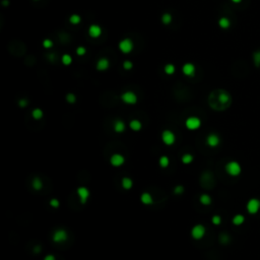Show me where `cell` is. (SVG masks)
<instances>
[{
    "label": "cell",
    "mask_w": 260,
    "mask_h": 260,
    "mask_svg": "<svg viewBox=\"0 0 260 260\" xmlns=\"http://www.w3.org/2000/svg\"><path fill=\"white\" fill-rule=\"evenodd\" d=\"M232 102L230 94L225 90H218L209 96L210 107L218 111H223L229 107Z\"/></svg>",
    "instance_id": "6da1fadb"
},
{
    "label": "cell",
    "mask_w": 260,
    "mask_h": 260,
    "mask_svg": "<svg viewBox=\"0 0 260 260\" xmlns=\"http://www.w3.org/2000/svg\"><path fill=\"white\" fill-rule=\"evenodd\" d=\"M225 171L230 177H238L242 173V167L237 161H231L225 166Z\"/></svg>",
    "instance_id": "7a4b0ae2"
},
{
    "label": "cell",
    "mask_w": 260,
    "mask_h": 260,
    "mask_svg": "<svg viewBox=\"0 0 260 260\" xmlns=\"http://www.w3.org/2000/svg\"><path fill=\"white\" fill-rule=\"evenodd\" d=\"M246 210L249 214H257L260 211V199L256 197L249 199L246 203Z\"/></svg>",
    "instance_id": "3957f363"
},
{
    "label": "cell",
    "mask_w": 260,
    "mask_h": 260,
    "mask_svg": "<svg viewBox=\"0 0 260 260\" xmlns=\"http://www.w3.org/2000/svg\"><path fill=\"white\" fill-rule=\"evenodd\" d=\"M118 48L120 50V52H122L123 54H129V53L132 52L133 49H134L133 41L129 38L123 39L119 42Z\"/></svg>",
    "instance_id": "277c9868"
},
{
    "label": "cell",
    "mask_w": 260,
    "mask_h": 260,
    "mask_svg": "<svg viewBox=\"0 0 260 260\" xmlns=\"http://www.w3.org/2000/svg\"><path fill=\"white\" fill-rule=\"evenodd\" d=\"M205 234H206V228L201 224L195 225L191 229V237L196 241H199L202 238H204Z\"/></svg>",
    "instance_id": "5b68a950"
},
{
    "label": "cell",
    "mask_w": 260,
    "mask_h": 260,
    "mask_svg": "<svg viewBox=\"0 0 260 260\" xmlns=\"http://www.w3.org/2000/svg\"><path fill=\"white\" fill-rule=\"evenodd\" d=\"M200 126H201V120L196 116H190L185 121V127L190 131L199 129Z\"/></svg>",
    "instance_id": "8992f818"
},
{
    "label": "cell",
    "mask_w": 260,
    "mask_h": 260,
    "mask_svg": "<svg viewBox=\"0 0 260 260\" xmlns=\"http://www.w3.org/2000/svg\"><path fill=\"white\" fill-rule=\"evenodd\" d=\"M52 239L55 243H58V244L64 243L68 240V233L64 229H57L53 233Z\"/></svg>",
    "instance_id": "52a82bcc"
},
{
    "label": "cell",
    "mask_w": 260,
    "mask_h": 260,
    "mask_svg": "<svg viewBox=\"0 0 260 260\" xmlns=\"http://www.w3.org/2000/svg\"><path fill=\"white\" fill-rule=\"evenodd\" d=\"M161 137H162V141L164 142V144L166 145H173L175 142H176V135L172 130L169 129H166L164 130L162 132V135H161Z\"/></svg>",
    "instance_id": "ba28073f"
},
{
    "label": "cell",
    "mask_w": 260,
    "mask_h": 260,
    "mask_svg": "<svg viewBox=\"0 0 260 260\" xmlns=\"http://www.w3.org/2000/svg\"><path fill=\"white\" fill-rule=\"evenodd\" d=\"M121 100L124 104L135 105L137 103L138 99L135 93H133V91H131V90H127V91H124V93L121 95Z\"/></svg>",
    "instance_id": "9c48e42d"
},
{
    "label": "cell",
    "mask_w": 260,
    "mask_h": 260,
    "mask_svg": "<svg viewBox=\"0 0 260 260\" xmlns=\"http://www.w3.org/2000/svg\"><path fill=\"white\" fill-rule=\"evenodd\" d=\"M76 193H77V196H78V199H79L80 203L85 204V203L87 202L89 197L90 195V192L86 187H85V186H80V187H78L77 190H76Z\"/></svg>",
    "instance_id": "30bf717a"
},
{
    "label": "cell",
    "mask_w": 260,
    "mask_h": 260,
    "mask_svg": "<svg viewBox=\"0 0 260 260\" xmlns=\"http://www.w3.org/2000/svg\"><path fill=\"white\" fill-rule=\"evenodd\" d=\"M205 142L209 148H217L221 143V137L217 133H209L206 136Z\"/></svg>",
    "instance_id": "8fae6325"
},
{
    "label": "cell",
    "mask_w": 260,
    "mask_h": 260,
    "mask_svg": "<svg viewBox=\"0 0 260 260\" xmlns=\"http://www.w3.org/2000/svg\"><path fill=\"white\" fill-rule=\"evenodd\" d=\"M124 163H125V157L121 153H114L110 157V164L115 168L121 167L122 165H124Z\"/></svg>",
    "instance_id": "7c38bea8"
},
{
    "label": "cell",
    "mask_w": 260,
    "mask_h": 260,
    "mask_svg": "<svg viewBox=\"0 0 260 260\" xmlns=\"http://www.w3.org/2000/svg\"><path fill=\"white\" fill-rule=\"evenodd\" d=\"M195 71H196L195 65H194L193 63H190V62L185 63L182 67L183 74L186 75V76H189V77H192V76L195 75Z\"/></svg>",
    "instance_id": "4fadbf2b"
},
{
    "label": "cell",
    "mask_w": 260,
    "mask_h": 260,
    "mask_svg": "<svg viewBox=\"0 0 260 260\" xmlns=\"http://www.w3.org/2000/svg\"><path fill=\"white\" fill-rule=\"evenodd\" d=\"M87 32H89L90 37H91V38H94V39H97L99 37H101L102 33H103V30H102V28L99 24H94L90 25L89 31Z\"/></svg>",
    "instance_id": "5bb4252c"
},
{
    "label": "cell",
    "mask_w": 260,
    "mask_h": 260,
    "mask_svg": "<svg viewBox=\"0 0 260 260\" xmlns=\"http://www.w3.org/2000/svg\"><path fill=\"white\" fill-rule=\"evenodd\" d=\"M110 67V61L107 58H101L99 59L97 64H96V68L99 71H105Z\"/></svg>",
    "instance_id": "9a60e30c"
},
{
    "label": "cell",
    "mask_w": 260,
    "mask_h": 260,
    "mask_svg": "<svg viewBox=\"0 0 260 260\" xmlns=\"http://www.w3.org/2000/svg\"><path fill=\"white\" fill-rule=\"evenodd\" d=\"M113 129H114V131L117 133H122L125 131L126 125H125V123H124V121H122V120H120V119H117L114 122V124H113Z\"/></svg>",
    "instance_id": "2e32d148"
},
{
    "label": "cell",
    "mask_w": 260,
    "mask_h": 260,
    "mask_svg": "<svg viewBox=\"0 0 260 260\" xmlns=\"http://www.w3.org/2000/svg\"><path fill=\"white\" fill-rule=\"evenodd\" d=\"M140 201L142 204H144V205H151V204L153 203V198L151 193L143 192L140 195Z\"/></svg>",
    "instance_id": "e0dca14e"
},
{
    "label": "cell",
    "mask_w": 260,
    "mask_h": 260,
    "mask_svg": "<svg viewBox=\"0 0 260 260\" xmlns=\"http://www.w3.org/2000/svg\"><path fill=\"white\" fill-rule=\"evenodd\" d=\"M245 221H246V218H245V215L241 214H237L233 217L232 218V224L235 226V227H240L242 226Z\"/></svg>",
    "instance_id": "ac0fdd59"
},
{
    "label": "cell",
    "mask_w": 260,
    "mask_h": 260,
    "mask_svg": "<svg viewBox=\"0 0 260 260\" xmlns=\"http://www.w3.org/2000/svg\"><path fill=\"white\" fill-rule=\"evenodd\" d=\"M121 186L123 189L125 190H130L131 188L133 187V181L132 179L129 178V177H124L122 178L121 180Z\"/></svg>",
    "instance_id": "d6986e66"
},
{
    "label": "cell",
    "mask_w": 260,
    "mask_h": 260,
    "mask_svg": "<svg viewBox=\"0 0 260 260\" xmlns=\"http://www.w3.org/2000/svg\"><path fill=\"white\" fill-rule=\"evenodd\" d=\"M129 128L132 131H139L142 128V123L138 119H133L129 122Z\"/></svg>",
    "instance_id": "ffe728a7"
},
{
    "label": "cell",
    "mask_w": 260,
    "mask_h": 260,
    "mask_svg": "<svg viewBox=\"0 0 260 260\" xmlns=\"http://www.w3.org/2000/svg\"><path fill=\"white\" fill-rule=\"evenodd\" d=\"M199 202L202 204V205H210L212 202V199H211L210 195H208L206 193H203V194H201L199 197Z\"/></svg>",
    "instance_id": "44dd1931"
},
{
    "label": "cell",
    "mask_w": 260,
    "mask_h": 260,
    "mask_svg": "<svg viewBox=\"0 0 260 260\" xmlns=\"http://www.w3.org/2000/svg\"><path fill=\"white\" fill-rule=\"evenodd\" d=\"M32 187L34 188L35 190H37V191H39V190L43 189V187H44L43 181L39 177H35L34 179H33V181H32Z\"/></svg>",
    "instance_id": "7402d4cb"
},
{
    "label": "cell",
    "mask_w": 260,
    "mask_h": 260,
    "mask_svg": "<svg viewBox=\"0 0 260 260\" xmlns=\"http://www.w3.org/2000/svg\"><path fill=\"white\" fill-rule=\"evenodd\" d=\"M32 117L35 120H41L44 117V112L42 109L40 108H36L32 111Z\"/></svg>",
    "instance_id": "603a6c76"
},
{
    "label": "cell",
    "mask_w": 260,
    "mask_h": 260,
    "mask_svg": "<svg viewBox=\"0 0 260 260\" xmlns=\"http://www.w3.org/2000/svg\"><path fill=\"white\" fill-rule=\"evenodd\" d=\"M159 165L161 168H163V169H167L170 165V159L167 156H162L159 160Z\"/></svg>",
    "instance_id": "cb8c5ba5"
},
{
    "label": "cell",
    "mask_w": 260,
    "mask_h": 260,
    "mask_svg": "<svg viewBox=\"0 0 260 260\" xmlns=\"http://www.w3.org/2000/svg\"><path fill=\"white\" fill-rule=\"evenodd\" d=\"M164 71H165V73H166L167 75H173L174 73L176 72L175 65L172 64V63L166 64V65H165V67H164Z\"/></svg>",
    "instance_id": "d4e9b609"
},
{
    "label": "cell",
    "mask_w": 260,
    "mask_h": 260,
    "mask_svg": "<svg viewBox=\"0 0 260 260\" xmlns=\"http://www.w3.org/2000/svg\"><path fill=\"white\" fill-rule=\"evenodd\" d=\"M72 57H71V55H69V54H63L62 55V57H61V62H62V64L65 65V66H69L71 63H72Z\"/></svg>",
    "instance_id": "484cf974"
},
{
    "label": "cell",
    "mask_w": 260,
    "mask_h": 260,
    "mask_svg": "<svg viewBox=\"0 0 260 260\" xmlns=\"http://www.w3.org/2000/svg\"><path fill=\"white\" fill-rule=\"evenodd\" d=\"M218 25H219V28H222V29H228L230 28V25H231V21L229 18H227V17H221L218 20Z\"/></svg>",
    "instance_id": "4316f807"
},
{
    "label": "cell",
    "mask_w": 260,
    "mask_h": 260,
    "mask_svg": "<svg viewBox=\"0 0 260 260\" xmlns=\"http://www.w3.org/2000/svg\"><path fill=\"white\" fill-rule=\"evenodd\" d=\"M161 20H162V23L165 24V25H168V24H170L172 23V20H173V16H172V14L171 13H164L162 17H161Z\"/></svg>",
    "instance_id": "83f0119b"
},
{
    "label": "cell",
    "mask_w": 260,
    "mask_h": 260,
    "mask_svg": "<svg viewBox=\"0 0 260 260\" xmlns=\"http://www.w3.org/2000/svg\"><path fill=\"white\" fill-rule=\"evenodd\" d=\"M181 161L184 165H190L194 161V157L191 153H184L181 157Z\"/></svg>",
    "instance_id": "f1b7e54d"
},
{
    "label": "cell",
    "mask_w": 260,
    "mask_h": 260,
    "mask_svg": "<svg viewBox=\"0 0 260 260\" xmlns=\"http://www.w3.org/2000/svg\"><path fill=\"white\" fill-rule=\"evenodd\" d=\"M80 21H82V17L78 14H71L70 16H69V23L73 25H77L80 24Z\"/></svg>",
    "instance_id": "f546056e"
},
{
    "label": "cell",
    "mask_w": 260,
    "mask_h": 260,
    "mask_svg": "<svg viewBox=\"0 0 260 260\" xmlns=\"http://www.w3.org/2000/svg\"><path fill=\"white\" fill-rule=\"evenodd\" d=\"M218 240H219V242H221L222 244H228V243L230 242L231 238H230V236L228 235V234L223 233V234H221V235H219Z\"/></svg>",
    "instance_id": "4dcf8cb0"
},
{
    "label": "cell",
    "mask_w": 260,
    "mask_h": 260,
    "mask_svg": "<svg viewBox=\"0 0 260 260\" xmlns=\"http://www.w3.org/2000/svg\"><path fill=\"white\" fill-rule=\"evenodd\" d=\"M65 100H66V102L69 104H74L76 102V96L74 94L69 93L66 95V97H65Z\"/></svg>",
    "instance_id": "1f68e13d"
},
{
    "label": "cell",
    "mask_w": 260,
    "mask_h": 260,
    "mask_svg": "<svg viewBox=\"0 0 260 260\" xmlns=\"http://www.w3.org/2000/svg\"><path fill=\"white\" fill-rule=\"evenodd\" d=\"M211 223L214 224V226H219L222 224V217L221 215H218V214H214V215H212V218H211Z\"/></svg>",
    "instance_id": "d6a6232c"
},
{
    "label": "cell",
    "mask_w": 260,
    "mask_h": 260,
    "mask_svg": "<svg viewBox=\"0 0 260 260\" xmlns=\"http://www.w3.org/2000/svg\"><path fill=\"white\" fill-rule=\"evenodd\" d=\"M253 61L256 67H260V51L254 52L253 54Z\"/></svg>",
    "instance_id": "836d02e7"
},
{
    "label": "cell",
    "mask_w": 260,
    "mask_h": 260,
    "mask_svg": "<svg viewBox=\"0 0 260 260\" xmlns=\"http://www.w3.org/2000/svg\"><path fill=\"white\" fill-rule=\"evenodd\" d=\"M42 45H43V47H44L45 49H51V48L53 47L54 44H53V41H52L51 39H45V40L43 41Z\"/></svg>",
    "instance_id": "e575fe53"
},
{
    "label": "cell",
    "mask_w": 260,
    "mask_h": 260,
    "mask_svg": "<svg viewBox=\"0 0 260 260\" xmlns=\"http://www.w3.org/2000/svg\"><path fill=\"white\" fill-rule=\"evenodd\" d=\"M49 204H50V206L51 207H53V208H58L60 206V201L58 200L57 198H52L50 201H49Z\"/></svg>",
    "instance_id": "d590c367"
},
{
    "label": "cell",
    "mask_w": 260,
    "mask_h": 260,
    "mask_svg": "<svg viewBox=\"0 0 260 260\" xmlns=\"http://www.w3.org/2000/svg\"><path fill=\"white\" fill-rule=\"evenodd\" d=\"M184 191L185 189L182 185H177L174 188V194H176V195H181L182 193H184Z\"/></svg>",
    "instance_id": "8d00e7d4"
},
{
    "label": "cell",
    "mask_w": 260,
    "mask_h": 260,
    "mask_svg": "<svg viewBox=\"0 0 260 260\" xmlns=\"http://www.w3.org/2000/svg\"><path fill=\"white\" fill-rule=\"evenodd\" d=\"M122 66L125 70H130V69H132V67H133V63L130 60H125L123 62Z\"/></svg>",
    "instance_id": "74e56055"
},
{
    "label": "cell",
    "mask_w": 260,
    "mask_h": 260,
    "mask_svg": "<svg viewBox=\"0 0 260 260\" xmlns=\"http://www.w3.org/2000/svg\"><path fill=\"white\" fill-rule=\"evenodd\" d=\"M86 47H83V46H79L76 48V54L78 55V56H83V55H86Z\"/></svg>",
    "instance_id": "f35d334b"
},
{
    "label": "cell",
    "mask_w": 260,
    "mask_h": 260,
    "mask_svg": "<svg viewBox=\"0 0 260 260\" xmlns=\"http://www.w3.org/2000/svg\"><path fill=\"white\" fill-rule=\"evenodd\" d=\"M29 102L27 99H20V101H18V106H20V108H25L28 106Z\"/></svg>",
    "instance_id": "ab89813d"
},
{
    "label": "cell",
    "mask_w": 260,
    "mask_h": 260,
    "mask_svg": "<svg viewBox=\"0 0 260 260\" xmlns=\"http://www.w3.org/2000/svg\"><path fill=\"white\" fill-rule=\"evenodd\" d=\"M44 260H56V257L53 254H48L44 257Z\"/></svg>",
    "instance_id": "60d3db41"
},
{
    "label": "cell",
    "mask_w": 260,
    "mask_h": 260,
    "mask_svg": "<svg viewBox=\"0 0 260 260\" xmlns=\"http://www.w3.org/2000/svg\"><path fill=\"white\" fill-rule=\"evenodd\" d=\"M33 251H34L35 253H39V252H41V247H40V246H36L34 249H33Z\"/></svg>",
    "instance_id": "b9f144b4"
},
{
    "label": "cell",
    "mask_w": 260,
    "mask_h": 260,
    "mask_svg": "<svg viewBox=\"0 0 260 260\" xmlns=\"http://www.w3.org/2000/svg\"><path fill=\"white\" fill-rule=\"evenodd\" d=\"M2 5L8 6L9 5V1H8V0H2Z\"/></svg>",
    "instance_id": "7bdbcfd3"
},
{
    "label": "cell",
    "mask_w": 260,
    "mask_h": 260,
    "mask_svg": "<svg viewBox=\"0 0 260 260\" xmlns=\"http://www.w3.org/2000/svg\"><path fill=\"white\" fill-rule=\"evenodd\" d=\"M241 1H242V0H232V2H233V3H236V4H237V3H240Z\"/></svg>",
    "instance_id": "ee69618b"
},
{
    "label": "cell",
    "mask_w": 260,
    "mask_h": 260,
    "mask_svg": "<svg viewBox=\"0 0 260 260\" xmlns=\"http://www.w3.org/2000/svg\"><path fill=\"white\" fill-rule=\"evenodd\" d=\"M34 1H39V0H34Z\"/></svg>",
    "instance_id": "f6af8a7d"
}]
</instances>
